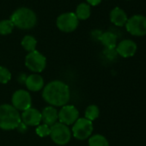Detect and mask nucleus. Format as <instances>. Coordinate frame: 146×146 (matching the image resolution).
Here are the masks:
<instances>
[{"label": "nucleus", "instance_id": "nucleus-1", "mask_svg": "<svg viewBox=\"0 0 146 146\" xmlns=\"http://www.w3.org/2000/svg\"><path fill=\"white\" fill-rule=\"evenodd\" d=\"M42 97L52 107H64L70 98V88L62 81H52L44 87Z\"/></svg>", "mask_w": 146, "mask_h": 146}, {"label": "nucleus", "instance_id": "nucleus-2", "mask_svg": "<svg viewBox=\"0 0 146 146\" xmlns=\"http://www.w3.org/2000/svg\"><path fill=\"white\" fill-rule=\"evenodd\" d=\"M21 122V114L12 105H0V128L6 131L14 130Z\"/></svg>", "mask_w": 146, "mask_h": 146}, {"label": "nucleus", "instance_id": "nucleus-3", "mask_svg": "<svg viewBox=\"0 0 146 146\" xmlns=\"http://www.w3.org/2000/svg\"><path fill=\"white\" fill-rule=\"evenodd\" d=\"M11 21L20 29H30L36 25L37 17L31 9L22 7L12 13Z\"/></svg>", "mask_w": 146, "mask_h": 146}, {"label": "nucleus", "instance_id": "nucleus-4", "mask_svg": "<svg viewBox=\"0 0 146 146\" xmlns=\"http://www.w3.org/2000/svg\"><path fill=\"white\" fill-rule=\"evenodd\" d=\"M50 137L56 144L64 145L70 140L71 131L68 125L60 122H57L50 126Z\"/></svg>", "mask_w": 146, "mask_h": 146}, {"label": "nucleus", "instance_id": "nucleus-5", "mask_svg": "<svg viewBox=\"0 0 146 146\" xmlns=\"http://www.w3.org/2000/svg\"><path fill=\"white\" fill-rule=\"evenodd\" d=\"M126 31L133 36L146 35V17L143 15H134L128 18L125 23Z\"/></svg>", "mask_w": 146, "mask_h": 146}, {"label": "nucleus", "instance_id": "nucleus-6", "mask_svg": "<svg viewBox=\"0 0 146 146\" xmlns=\"http://www.w3.org/2000/svg\"><path fill=\"white\" fill-rule=\"evenodd\" d=\"M93 123L86 118H79L72 125L71 132L76 138L85 140L90 137L93 132Z\"/></svg>", "mask_w": 146, "mask_h": 146}, {"label": "nucleus", "instance_id": "nucleus-7", "mask_svg": "<svg viewBox=\"0 0 146 146\" xmlns=\"http://www.w3.org/2000/svg\"><path fill=\"white\" fill-rule=\"evenodd\" d=\"M26 66L33 72L39 73L45 70L46 65V58L38 51L29 52L25 58Z\"/></svg>", "mask_w": 146, "mask_h": 146}, {"label": "nucleus", "instance_id": "nucleus-8", "mask_svg": "<svg viewBox=\"0 0 146 146\" xmlns=\"http://www.w3.org/2000/svg\"><path fill=\"white\" fill-rule=\"evenodd\" d=\"M78 19L75 13L67 12L58 16L56 21L58 29L64 33H70L74 31L78 26Z\"/></svg>", "mask_w": 146, "mask_h": 146}, {"label": "nucleus", "instance_id": "nucleus-9", "mask_svg": "<svg viewBox=\"0 0 146 146\" xmlns=\"http://www.w3.org/2000/svg\"><path fill=\"white\" fill-rule=\"evenodd\" d=\"M12 106L20 111H25L31 108L32 99L29 91L24 90H17L12 96Z\"/></svg>", "mask_w": 146, "mask_h": 146}, {"label": "nucleus", "instance_id": "nucleus-10", "mask_svg": "<svg viewBox=\"0 0 146 146\" xmlns=\"http://www.w3.org/2000/svg\"><path fill=\"white\" fill-rule=\"evenodd\" d=\"M58 117L60 123L66 125H73L79 119V112L72 105H65L62 107L60 111L58 113Z\"/></svg>", "mask_w": 146, "mask_h": 146}, {"label": "nucleus", "instance_id": "nucleus-11", "mask_svg": "<svg viewBox=\"0 0 146 146\" xmlns=\"http://www.w3.org/2000/svg\"><path fill=\"white\" fill-rule=\"evenodd\" d=\"M137 46L131 40H123L119 44H117L115 50L117 54L123 58H131L137 52Z\"/></svg>", "mask_w": 146, "mask_h": 146}, {"label": "nucleus", "instance_id": "nucleus-12", "mask_svg": "<svg viewBox=\"0 0 146 146\" xmlns=\"http://www.w3.org/2000/svg\"><path fill=\"white\" fill-rule=\"evenodd\" d=\"M21 119L27 126H36L41 122V113L38 109L30 108L23 112Z\"/></svg>", "mask_w": 146, "mask_h": 146}, {"label": "nucleus", "instance_id": "nucleus-13", "mask_svg": "<svg viewBox=\"0 0 146 146\" xmlns=\"http://www.w3.org/2000/svg\"><path fill=\"white\" fill-rule=\"evenodd\" d=\"M128 20V17L124 10L119 7H115L110 12V21L113 24L118 27H123L125 25Z\"/></svg>", "mask_w": 146, "mask_h": 146}, {"label": "nucleus", "instance_id": "nucleus-14", "mask_svg": "<svg viewBox=\"0 0 146 146\" xmlns=\"http://www.w3.org/2000/svg\"><path fill=\"white\" fill-rule=\"evenodd\" d=\"M58 119V111L54 107L48 106L42 110L41 121L43 122V124L47 125L48 126H52V125L57 123Z\"/></svg>", "mask_w": 146, "mask_h": 146}, {"label": "nucleus", "instance_id": "nucleus-15", "mask_svg": "<svg viewBox=\"0 0 146 146\" xmlns=\"http://www.w3.org/2000/svg\"><path fill=\"white\" fill-rule=\"evenodd\" d=\"M26 87L30 91H40L44 87V80L38 74H32L26 78Z\"/></svg>", "mask_w": 146, "mask_h": 146}, {"label": "nucleus", "instance_id": "nucleus-16", "mask_svg": "<svg viewBox=\"0 0 146 146\" xmlns=\"http://www.w3.org/2000/svg\"><path fill=\"white\" fill-rule=\"evenodd\" d=\"M99 40L107 49H115L117 46V36L112 32L102 33Z\"/></svg>", "mask_w": 146, "mask_h": 146}, {"label": "nucleus", "instance_id": "nucleus-17", "mask_svg": "<svg viewBox=\"0 0 146 146\" xmlns=\"http://www.w3.org/2000/svg\"><path fill=\"white\" fill-rule=\"evenodd\" d=\"M91 14L90 5L86 3H81L76 9L75 15L77 16L78 20H87Z\"/></svg>", "mask_w": 146, "mask_h": 146}, {"label": "nucleus", "instance_id": "nucleus-18", "mask_svg": "<svg viewBox=\"0 0 146 146\" xmlns=\"http://www.w3.org/2000/svg\"><path fill=\"white\" fill-rule=\"evenodd\" d=\"M21 44H22L23 47L26 51H28L29 52H31L33 51H35L36 45H37V40L32 35H26L22 40Z\"/></svg>", "mask_w": 146, "mask_h": 146}, {"label": "nucleus", "instance_id": "nucleus-19", "mask_svg": "<svg viewBox=\"0 0 146 146\" xmlns=\"http://www.w3.org/2000/svg\"><path fill=\"white\" fill-rule=\"evenodd\" d=\"M89 146H109V143L104 136L96 134L89 137Z\"/></svg>", "mask_w": 146, "mask_h": 146}, {"label": "nucleus", "instance_id": "nucleus-20", "mask_svg": "<svg viewBox=\"0 0 146 146\" xmlns=\"http://www.w3.org/2000/svg\"><path fill=\"white\" fill-rule=\"evenodd\" d=\"M14 24L10 20H2L0 21V35H10L14 29Z\"/></svg>", "mask_w": 146, "mask_h": 146}, {"label": "nucleus", "instance_id": "nucleus-21", "mask_svg": "<svg viewBox=\"0 0 146 146\" xmlns=\"http://www.w3.org/2000/svg\"><path fill=\"white\" fill-rule=\"evenodd\" d=\"M100 110L96 105H90L85 110V118L90 121L96 119L99 117Z\"/></svg>", "mask_w": 146, "mask_h": 146}, {"label": "nucleus", "instance_id": "nucleus-22", "mask_svg": "<svg viewBox=\"0 0 146 146\" xmlns=\"http://www.w3.org/2000/svg\"><path fill=\"white\" fill-rule=\"evenodd\" d=\"M11 79V73L10 70L4 66H0V84H7Z\"/></svg>", "mask_w": 146, "mask_h": 146}, {"label": "nucleus", "instance_id": "nucleus-23", "mask_svg": "<svg viewBox=\"0 0 146 146\" xmlns=\"http://www.w3.org/2000/svg\"><path fill=\"white\" fill-rule=\"evenodd\" d=\"M35 131L39 137H46V136L50 135V126H48L47 125H45V124L39 125H37Z\"/></svg>", "mask_w": 146, "mask_h": 146}, {"label": "nucleus", "instance_id": "nucleus-24", "mask_svg": "<svg viewBox=\"0 0 146 146\" xmlns=\"http://www.w3.org/2000/svg\"><path fill=\"white\" fill-rule=\"evenodd\" d=\"M17 129L18 131H20V132H25V131H27V125H26L24 123L21 122V123L19 124V125L17 127Z\"/></svg>", "mask_w": 146, "mask_h": 146}, {"label": "nucleus", "instance_id": "nucleus-25", "mask_svg": "<svg viewBox=\"0 0 146 146\" xmlns=\"http://www.w3.org/2000/svg\"><path fill=\"white\" fill-rule=\"evenodd\" d=\"M101 2H102V0H87L88 5H92V6H96Z\"/></svg>", "mask_w": 146, "mask_h": 146}]
</instances>
